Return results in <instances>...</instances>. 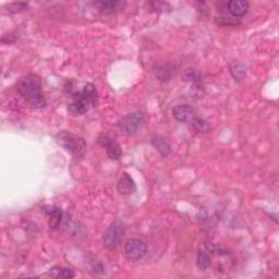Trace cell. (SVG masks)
I'll list each match as a JSON object with an SVG mask.
<instances>
[{"instance_id": "1", "label": "cell", "mask_w": 279, "mask_h": 279, "mask_svg": "<svg viewBox=\"0 0 279 279\" xmlns=\"http://www.w3.org/2000/svg\"><path fill=\"white\" fill-rule=\"evenodd\" d=\"M17 89L33 109H41L46 106V98L42 92V81L39 75L26 74L18 82Z\"/></svg>"}, {"instance_id": "2", "label": "cell", "mask_w": 279, "mask_h": 279, "mask_svg": "<svg viewBox=\"0 0 279 279\" xmlns=\"http://www.w3.org/2000/svg\"><path fill=\"white\" fill-rule=\"evenodd\" d=\"M98 94L95 86L92 83L85 84L81 92L73 94L72 103L68 107V110L71 115L80 116L84 115L89 110V108L96 106Z\"/></svg>"}, {"instance_id": "3", "label": "cell", "mask_w": 279, "mask_h": 279, "mask_svg": "<svg viewBox=\"0 0 279 279\" xmlns=\"http://www.w3.org/2000/svg\"><path fill=\"white\" fill-rule=\"evenodd\" d=\"M172 116L181 124L190 126L197 133L204 134L210 131V126L207 121L196 115V111L190 105H177L172 108Z\"/></svg>"}, {"instance_id": "4", "label": "cell", "mask_w": 279, "mask_h": 279, "mask_svg": "<svg viewBox=\"0 0 279 279\" xmlns=\"http://www.w3.org/2000/svg\"><path fill=\"white\" fill-rule=\"evenodd\" d=\"M56 140L59 145L72 154L74 157H82L86 150V143L83 138L70 133L67 131H61L56 135Z\"/></svg>"}, {"instance_id": "5", "label": "cell", "mask_w": 279, "mask_h": 279, "mask_svg": "<svg viewBox=\"0 0 279 279\" xmlns=\"http://www.w3.org/2000/svg\"><path fill=\"white\" fill-rule=\"evenodd\" d=\"M145 116L142 111H134L125 117L119 124L122 131H125L126 133L133 134L135 132H138L139 129H141L142 126L144 125Z\"/></svg>"}, {"instance_id": "6", "label": "cell", "mask_w": 279, "mask_h": 279, "mask_svg": "<svg viewBox=\"0 0 279 279\" xmlns=\"http://www.w3.org/2000/svg\"><path fill=\"white\" fill-rule=\"evenodd\" d=\"M125 254L129 259H140L148 252V245L141 239H129L125 244Z\"/></svg>"}, {"instance_id": "7", "label": "cell", "mask_w": 279, "mask_h": 279, "mask_svg": "<svg viewBox=\"0 0 279 279\" xmlns=\"http://www.w3.org/2000/svg\"><path fill=\"white\" fill-rule=\"evenodd\" d=\"M124 234V229H122V226L119 224H112L107 228V230L104 234V245L108 250H113L117 248V245L119 244L121 236Z\"/></svg>"}, {"instance_id": "8", "label": "cell", "mask_w": 279, "mask_h": 279, "mask_svg": "<svg viewBox=\"0 0 279 279\" xmlns=\"http://www.w3.org/2000/svg\"><path fill=\"white\" fill-rule=\"evenodd\" d=\"M101 142H102L104 148L106 149L107 155L109 156L110 159L119 160L121 158V155H122L121 149H120L119 144H118L116 141L107 138V136H104V139L101 140Z\"/></svg>"}, {"instance_id": "9", "label": "cell", "mask_w": 279, "mask_h": 279, "mask_svg": "<svg viewBox=\"0 0 279 279\" xmlns=\"http://www.w3.org/2000/svg\"><path fill=\"white\" fill-rule=\"evenodd\" d=\"M135 190L136 186L132 177L127 172L122 173V176L119 179V182H118V191H119L121 194H132V193L135 192Z\"/></svg>"}, {"instance_id": "10", "label": "cell", "mask_w": 279, "mask_h": 279, "mask_svg": "<svg viewBox=\"0 0 279 279\" xmlns=\"http://www.w3.org/2000/svg\"><path fill=\"white\" fill-rule=\"evenodd\" d=\"M227 7L234 17H243L249 11V2L243 0H231L227 3Z\"/></svg>"}, {"instance_id": "11", "label": "cell", "mask_w": 279, "mask_h": 279, "mask_svg": "<svg viewBox=\"0 0 279 279\" xmlns=\"http://www.w3.org/2000/svg\"><path fill=\"white\" fill-rule=\"evenodd\" d=\"M45 213L49 217V226L51 228H57L63 220V211L57 206H46Z\"/></svg>"}, {"instance_id": "12", "label": "cell", "mask_w": 279, "mask_h": 279, "mask_svg": "<svg viewBox=\"0 0 279 279\" xmlns=\"http://www.w3.org/2000/svg\"><path fill=\"white\" fill-rule=\"evenodd\" d=\"M152 145L156 149V150H158V153L163 156V157H168L169 154L172 153V148L168 142L165 140L162 136H154L152 139Z\"/></svg>"}, {"instance_id": "13", "label": "cell", "mask_w": 279, "mask_h": 279, "mask_svg": "<svg viewBox=\"0 0 279 279\" xmlns=\"http://www.w3.org/2000/svg\"><path fill=\"white\" fill-rule=\"evenodd\" d=\"M230 73L237 82L242 81L247 74V65L241 63H234L230 64Z\"/></svg>"}, {"instance_id": "14", "label": "cell", "mask_w": 279, "mask_h": 279, "mask_svg": "<svg viewBox=\"0 0 279 279\" xmlns=\"http://www.w3.org/2000/svg\"><path fill=\"white\" fill-rule=\"evenodd\" d=\"M49 275L54 278H73L74 272L71 268L67 267H60V266H55L53 268L49 269L48 272Z\"/></svg>"}, {"instance_id": "15", "label": "cell", "mask_w": 279, "mask_h": 279, "mask_svg": "<svg viewBox=\"0 0 279 279\" xmlns=\"http://www.w3.org/2000/svg\"><path fill=\"white\" fill-rule=\"evenodd\" d=\"M122 2L120 1H106V2H97L95 6L98 7L99 10L103 13H112L115 12L117 9H119L120 6H122Z\"/></svg>"}, {"instance_id": "16", "label": "cell", "mask_w": 279, "mask_h": 279, "mask_svg": "<svg viewBox=\"0 0 279 279\" xmlns=\"http://www.w3.org/2000/svg\"><path fill=\"white\" fill-rule=\"evenodd\" d=\"M196 264L197 267L201 269V271H205L210 267L211 265V257L210 254L207 253L206 251H200L197 254V258H196Z\"/></svg>"}, {"instance_id": "17", "label": "cell", "mask_w": 279, "mask_h": 279, "mask_svg": "<svg viewBox=\"0 0 279 279\" xmlns=\"http://www.w3.org/2000/svg\"><path fill=\"white\" fill-rule=\"evenodd\" d=\"M215 22L217 24L223 25V26H230V25H237L239 24V20L237 18H233V17H217L215 19Z\"/></svg>"}, {"instance_id": "18", "label": "cell", "mask_w": 279, "mask_h": 279, "mask_svg": "<svg viewBox=\"0 0 279 279\" xmlns=\"http://www.w3.org/2000/svg\"><path fill=\"white\" fill-rule=\"evenodd\" d=\"M28 7V4L25 2H19V3H10L8 6L9 8V11L11 12H18V11H21V10H24Z\"/></svg>"}]
</instances>
